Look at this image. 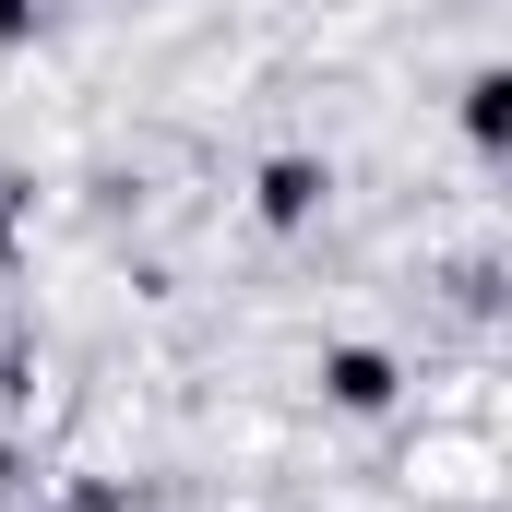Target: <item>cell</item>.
<instances>
[{
  "instance_id": "6da1fadb",
  "label": "cell",
  "mask_w": 512,
  "mask_h": 512,
  "mask_svg": "<svg viewBox=\"0 0 512 512\" xmlns=\"http://www.w3.org/2000/svg\"><path fill=\"white\" fill-rule=\"evenodd\" d=\"M322 382H334V405H358V417H370V405H393V358H382V346H334V358H322Z\"/></svg>"
},
{
  "instance_id": "7a4b0ae2",
  "label": "cell",
  "mask_w": 512,
  "mask_h": 512,
  "mask_svg": "<svg viewBox=\"0 0 512 512\" xmlns=\"http://www.w3.org/2000/svg\"><path fill=\"white\" fill-rule=\"evenodd\" d=\"M310 203H322V167H310V155H274V167H262V215H274V227H298Z\"/></svg>"
},
{
  "instance_id": "3957f363",
  "label": "cell",
  "mask_w": 512,
  "mask_h": 512,
  "mask_svg": "<svg viewBox=\"0 0 512 512\" xmlns=\"http://www.w3.org/2000/svg\"><path fill=\"white\" fill-rule=\"evenodd\" d=\"M501 96H512L501 72H477V84H465V131H477V143H501Z\"/></svg>"
},
{
  "instance_id": "277c9868",
  "label": "cell",
  "mask_w": 512,
  "mask_h": 512,
  "mask_svg": "<svg viewBox=\"0 0 512 512\" xmlns=\"http://www.w3.org/2000/svg\"><path fill=\"white\" fill-rule=\"evenodd\" d=\"M0 465H12V453H0Z\"/></svg>"
}]
</instances>
